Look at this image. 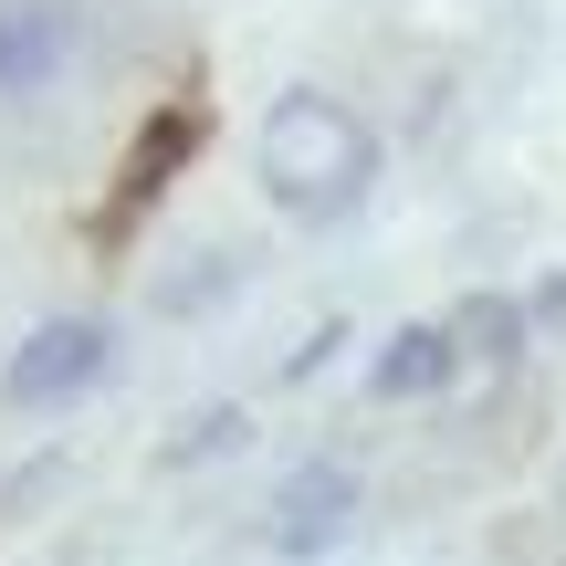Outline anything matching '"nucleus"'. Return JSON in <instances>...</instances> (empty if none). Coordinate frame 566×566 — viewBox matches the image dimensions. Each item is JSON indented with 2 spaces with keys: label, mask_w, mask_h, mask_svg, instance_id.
Returning <instances> with one entry per match:
<instances>
[{
  "label": "nucleus",
  "mask_w": 566,
  "mask_h": 566,
  "mask_svg": "<svg viewBox=\"0 0 566 566\" xmlns=\"http://www.w3.org/2000/svg\"><path fill=\"white\" fill-rule=\"evenodd\" d=\"M252 168H263L273 210L294 221H346L378 179V137L357 126V105L325 95V84H294V95L263 105V137H252Z\"/></svg>",
  "instance_id": "obj_1"
},
{
  "label": "nucleus",
  "mask_w": 566,
  "mask_h": 566,
  "mask_svg": "<svg viewBox=\"0 0 566 566\" xmlns=\"http://www.w3.org/2000/svg\"><path fill=\"white\" fill-rule=\"evenodd\" d=\"M105 367H116V325L105 315H42L0 357V409H74Z\"/></svg>",
  "instance_id": "obj_3"
},
{
  "label": "nucleus",
  "mask_w": 566,
  "mask_h": 566,
  "mask_svg": "<svg viewBox=\"0 0 566 566\" xmlns=\"http://www.w3.org/2000/svg\"><path fill=\"white\" fill-rule=\"evenodd\" d=\"M451 378V336L441 325H409V336H388V357H378V388L388 399H409V388H441Z\"/></svg>",
  "instance_id": "obj_5"
},
{
  "label": "nucleus",
  "mask_w": 566,
  "mask_h": 566,
  "mask_svg": "<svg viewBox=\"0 0 566 566\" xmlns=\"http://www.w3.org/2000/svg\"><path fill=\"white\" fill-rule=\"evenodd\" d=\"M95 53V0H0V116H42Z\"/></svg>",
  "instance_id": "obj_2"
},
{
  "label": "nucleus",
  "mask_w": 566,
  "mask_h": 566,
  "mask_svg": "<svg viewBox=\"0 0 566 566\" xmlns=\"http://www.w3.org/2000/svg\"><path fill=\"white\" fill-rule=\"evenodd\" d=\"M346 504H357V483H346L336 462L294 472V483H283V504H273V514H283V546L304 556V546H315V535H336V525H346Z\"/></svg>",
  "instance_id": "obj_4"
}]
</instances>
